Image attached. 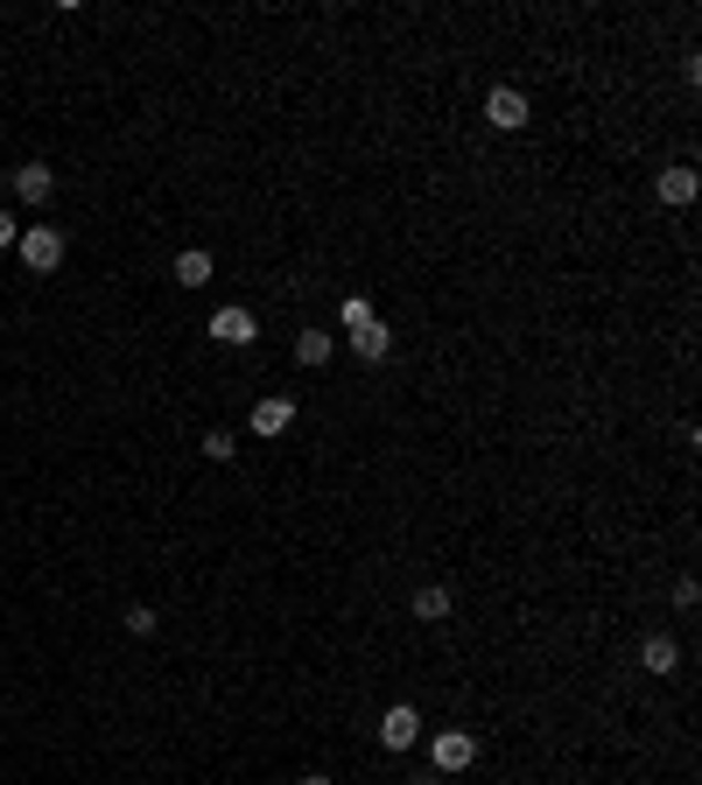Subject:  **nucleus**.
I'll use <instances>...</instances> for the list:
<instances>
[{"label":"nucleus","instance_id":"obj_1","mask_svg":"<svg viewBox=\"0 0 702 785\" xmlns=\"http://www.w3.org/2000/svg\"><path fill=\"white\" fill-rule=\"evenodd\" d=\"M14 253H22L29 274H56V266H64V232H56V225H22Z\"/></svg>","mask_w":702,"mask_h":785},{"label":"nucleus","instance_id":"obj_2","mask_svg":"<svg viewBox=\"0 0 702 785\" xmlns=\"http://www.w3.org/2000/svg\"><path fill=\"white\" fill-rule=\"evenodd\" d=\"M471 764H478V737L471 730H435L429 737V772H471Z\"/></svg>","mask_w":702,"mask_h":785},{"label":"nucleus","instance_id":"obj_3","mask_svg":"<svg viewBox=\"0 0 702 785\" xmlns=\"http://www.w3.org/2000/svg\"><path fill=\"white\" fill-rule=\"evenodd\" d=\"M379 743H387V751H414V743H422V716H414L408 701H393L387 716H379Z\"/></svg>","mask_w":702,"mask_h":785},{"label":"nucleus","instance_id":"obj_4","mask_svg":"<svg viewBox=\"0 0 702 785\" xmlns=\"http://www.w3.org/2000/svg\"><path fill=\"white\" fill-rule=\"evenodd\" d=\"M485 120L499 127V133H520V127H527V99H520L514 85H492V91H485Z\"/></svg>","mask_w":702,"mask_h":785},{"label":"nucleus","instance_id":"obj_5","mask_svg":"<svg viewBox=\"0 0 702 785\" xmlns=\"http://www.w3.org/2000/svg\"><path fill=\"white\" fill-rule=\"evenodd\" d=\"M212 337L225 344V351H246V344L260 337V323H253V309H239V302H233V309H218V316H212Z\"/></svg>","mask_w":702,"mask_h":785},{"label":"nucleus","instance_id":"obj_6","mask_svg":"<svg viewBox=\"0 0 702 785\" xmlns=\"http://www.w3.org/2000/svg\"><path fill=\"white\" fill-rule=\"evenodd\" d=\"M695 189H702V183H695V168H689V162H674V168H660L654 197L668 204V210H689V204H695Z\"/></svg>","mask_w":702,"mask_h":785},{"label":"nucleus","instance_id":"obj_7","mask_svg":"<svg viewBox=\"0 0 702 785\" xmlns=\"http://www.w3.org/2000/svg\"><path fill=\"white\" fill-rule=\"evenodd\" d=\"M289 428H295V400H289V393H268V400L253 407V435L268 443V435H289Z\"/></svg>","mask_w":702,"mask_h":785},{"label":"nucleus","instance_id":"obj_8","mask_svg":"<svg viewBox=\"0 0 702 785\" xmlns=\"http://www.w3.org/2000/svg\"><path fill=\"white\" fill-rule=\"evenodd\" d=\"M639 666H647V674H674V666H681V645L668 639V631H654V639H639Z\"/></svg>","mask_w":702,"mask_h":785},{"label":"nucleus","instance_id":"obj_9","mask_svg":"<svg viewBox=\"0 0 702 785\" xmlns=\"http://www.w3.org/2000/svg\"><path fill=\"white\" fill-rule=\"evenodd\" d=\"M50 189H56V168H43V162L14 168V197L22 204H50Z\"/></svg>","mask_w":702,"mask_h":785},{"label":"nucleus","instance_id":"obj_10","mask_svg":"<svg viewBox=\"0 0 702 785\" xmlns=\"http://www.w3.org/2000/svg\"><path fill=\"white\" fill-rule=\"evenodd\" d=\"M352 351H358V358H366V366H379V358H387V351H393V330H387V323H379V316H372V323H366V330H352Z\"/></svg>","mask_w":702,"mask_h":785},{"label":"nucleus","instance_id":"obj_11","mask_svg":"<svg viewBox=\"0 0 702 785\" xmlns=\"http://www.w3.org/2000/svg\"><path fill=\"white\" fill-rule=\"evenodd\" d=\"M204 281H212V253H204V246L176 253V288H204Z\"/></svg>","mask_w":702,"mask_h":785},{"label":"nucleus","instance_id":"obj_12","mask_svg":"<svg viewBox=\"0 0 702 785\" xmlns=\"http://www.w3.org/2000/svg\"><path fill=\"white\" fill-rule=\"evenodd\" d=\"M331 351H337V337H324V330H302L295 337V366H310V372L331 366Z\"/></svg>","mask_w":702,"mask_h":785},{"label":"nucleus","instance_id":"obj_13","mask_svg":"<svg viewBox=\"0 0 702 785\" xmlns=\"http://www.w3.org/2000/svg\"><path fill=\"white\" fill-rule=\"evenodd\" d=\"M414 618H422V624H443V618H450V589H443V582L414 589Z\"/></svg>","mask_w":702,"mask_h":785},{"label":"nucleus","instance_id":"obj_14","mask_svg":"<svg viewBox=\"0 0 702 785\" xmlns=\"http://www.w3.org/2000/svg\"><path fill=\"white\" fill-rule=\"evenodd\" d=\"M337 323H345V330H366V323H372V302H366V295H345V309H337Z\"/></svg>","mask_w":702,"mask_h":785},{"label":"nucleus","instance_id":"obj_15","mask_svg":"<svg viewBox=\"0 0 702 785\" xmlns=\"http://www.w3.org/2000/svg\"><path fill=\"white\" fill-rule=\"evenodd\" d=\"M204 456H212V464H225V456H239L233 428H212V435H204Z\"/></svg>","mask_w":702,"mask_h":785},{"label":"nucleus","instance_id":"obj_16","mask_svg":"<svg viewBox=\"0 0 702 785\" xmlns=\"http://www.w3.org/2000/svg\"><path fill=\"white\" fill-rule=\"evenodd\" d=\"M127 631L148 639V631H155V603H134V610H127Z\"/></svg>","mask_w":702,"mask_h":785},{"label":"nucleus","instance_id":"obj_17","mask_svg":"<svg viewBox=\"0 0 702 785\" xmlns=\"http://www.w3.org/2000/svg\"><path fill=\"white\" fill-rule=\"evenodd\" d=\"M695 603H702V589H695V576H681V582H674V610H695Z\"/></svg>","mask_w":702,"mask_h":785},{"label":"nucleus","instance_id":"obj_18","mask_svg":"<svg viewBox=\"0 0 702 785\" xmlns=\"http://www.w3.org/2000/svg\"><path fill=\"white\" fill-rule=\"evenodd\" d=\"M22 239V225H14V210H0V246H14Z\"/></svg>","mask_w":702,"mask_h":785},{"label":"nucleus","instance_id":"obj_19","mask_svg":"<svg viewBox=\"0 0 702 785\" xmlns=\"http://www.w3.org/2000/svg\"><path fill=\"white\" fill-rule=\"evenodd\" d=\"M302 785H331V778H324V772H302Z\"/></svg>","mask_w":702,"mask_h":785},{"label":"nucleus","instance_id":"obj_20","mask_svg":"<svg viewBox=\"0 0 702 785\" xmlns=\"http://www.w3.org/2000/svg\"><path fill=\"white\" fill-rule=\"evenodd\" d=\"M414 785H443V772H422V778H414Z\"/></svg>","mask_w":702,"mask_h":785}]
</instances>
